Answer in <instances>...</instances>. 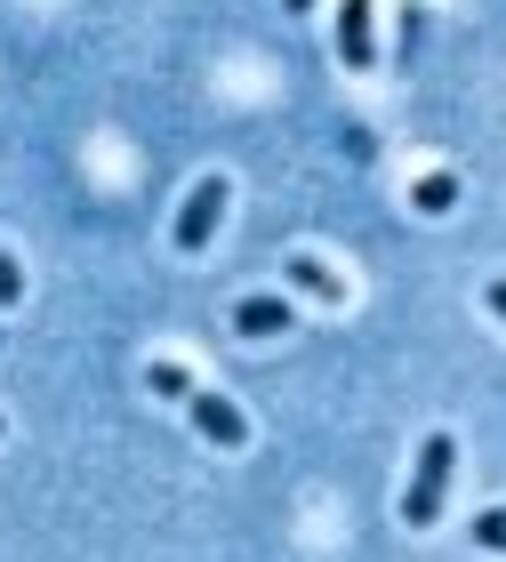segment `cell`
I'll return each mask as SVG.
<instances>
[{
  "instance_id": "8992f818",
  "label": "cell",
  "mask_w": 506,
  "mask_h": 562,
  "mask_svg": "<svg viewBox=\"0 0 506 562\" xmlns=\"http://www.w3.org/2000/svg\"><path fill=\"white\" fill-rule=\"evenodd\" d=\"M411 210H418V217H450V210H459V177H450V169H426L418 186H411Z\"/></svg>"
},
{
  "instance_id": "9c48e42d",
  "label": "cell",
  "mask_w": 506,
  "mask_h": 562,
  "mask_svg": "<svg viewBox=\"0 0 506 562\" xmlns=\"http://www.w3.org/2000/svg\"><path fill=\"white\" fill-rule=\"evenodd\" d=\"M24 297V266H16V249H0V305H16Z\"/></svg>"
},
{
  "instance_id": "7c38bea8",
  "label": "cell",
  "mask_w": 506,
  "mask_h": 562,
  "mask_svg": "<svg viewBox=\"0 0 506 562\" xmlns=\"http://www.w3.org/2000/svg\"><path fill=\"white\" fill-rule=\"evenodd\" d=\"M282 9H314V0H282Z\"/></svg>"
},
{
  "instance_id": "5b68a950",
  "label": "cell",
  "mask_w": 506,
  "mask_h": 562,
  "mask_svg": "<svg viewBox=\"0 0 506 562\" xmlns=\"http://www.w3.org/2000/svg\"><path fill=\"white\" fill-rule=\"evenodd\" d=\"M234 329H241V338H282V329H290V305H282V297H241V305H234Z\"/></svg>"
},
{
  "instance_id": "8fae6325",
  "label": "cell",
  "mask_w": 506,
  "mask_h": 562,
  "mask_svg": "<svg viewBox=\"0 0 506 562\" xmlns=\"http://www.w3.org/2000/svg\"><path fill=\"white\" fill-rule=\"evenodd\" d=\"M483 305H491V314L506 322V273H498V281H483Z\"/></svg>"
},
{
  "instance_id": "7a4b0ae2",
  "label": "cell",
  "mask_w": 506,
  "mask_h": 562,
  "mask_svg": "<svg viewBox=\"0 0 506 562\" xmlns=\"http://www.w3.org/2000/svg\"><path fill=\"white\" fill-rule=\"evenodd\" d=\"M225 201H234V186H225V177H201V186L185 193V210H177V225H169V241L185 249V258H201V249L217 241V225H225Z\"/></svg>"
},
{
  "instance_id": "3957f363",
  "label": "cell",
  "mask_w": 506,
  "mask_h": 562,
  "mask_svg": "<svg viewBox=\"0 0 506 562\" xmlns=\"http://www.w3.org/2000/svg\"><path fill=\"white\" fill-rule=\"evenodd\" d=\"M185 411H193V426H201V442H217V450H241V442H249V418H241L225 394L201 386V394H185Z\"/></svg>"
},
{
  "instance_id": "4fadbf2b",
  "label": "cell",
  "mask_w": 506,
  "mask_h": 562,
  "mask_svg": "<svg viewBox=\"0 0 506 562\" xmlns=\"http://www.w3.org/2000/svg\"><path fill=\"white\" fill-rule=\"evenodd\" d=\"M0 426H9V418H0Z\"/></svg>"
},
{
  "instance_id": "277c9868",
  "label": "cell",
  "mask_w": 506,
  "mask_h": 562,
  "mask_svg": "<svg viewBox=\"0 0 506 562\" xmlns=\"http://www.w3.org/2000/svg\"><path fill=\"white\" fill-rule=\"evenodd\" d=\"M338 65H346V72H370V65H378V41H370V0H338Z\"/></svg>"
},
{
  "instance_id": "30bf717a",
  "label": "cell",
  "mask_w": 506,
  "mask_h": 562,
  "mask_svg": "<svg viewBox=\"0 0 506 562\" xmlns=\"http://www.w3.org/2000/svg\"><path fill=\"white\" fill-rule=\"evenodd\" d=\"M474 539H483V547H498V554H506V506H491V515H474Z\"/></svg>"
},
{
  "instance_id": "6da1fadb",
  "label": "cell",
  "mask_w": 506,
  "mask_h": 562,
  "mask_svg": "<svg viewBox=\"0 0 506 562\" xmlns=\"http://www.w3.org/2000/svg\"><path fill=\"white\" fill-rule=\"evenodd\" d=\"M450 467H459V434H426V442H418V474H411V491H402V522H411V530H435L442 522Z\"/></svg>"
},
{
  "instance_id": "ba28073f",
  "label": "cell",
  "mask_w": 506,
  "mask_h": 562,
  "mask_svg": "<svg viewBox=\"0 0 506 562\" xmlns=\"http://www.w3.org/2000/svg\"><path fill=\"white\" fill-rule=\"evenodd\" d=\"M145 386H154V394H169V402H185V394H193V378L177 370V362H154V370H145Z\"/></svg>"
},
{
  "instance_id": "52a82bcc",
  "label": "cell",
  "mask_w": 506,
  "mask_h": 562,
  "mask_svg": "<svg viewBox=\"0 0 506 562\" xmlns=\"http://www.w3.org/2000/svg\"><path fill=\"white\" fill-rule=\"evenodd\" d=\"M282 273H290V290H306V297H322V305H338V297H346V281L322 266V258H290Z\"/></svg>"
}]
</instances>
